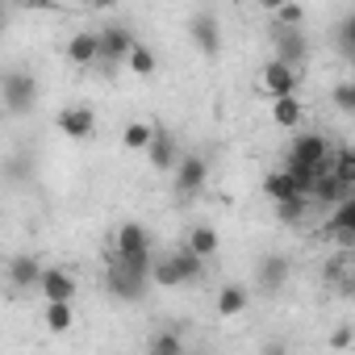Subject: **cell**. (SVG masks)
Returning <instances> with one entry per match:
<instances>
[{"instance_id": "cell-3", "label": "cell", "mask_w": 355, "mask_h": 355, "mask_svg": "<svg viewBox=\"0 0 355 355\" xmlns=\"http://www.w3.org/2000/svg\"><path fill=\"white\" fill-rule=\"evenodd\" d=\"M38 101H42V84H38L34 71L21 67V71H5V76H0V109H5V113L26 117V113L38 109Z\"/></svg>"}, {"instance_id": "cell-22", "label": "cell", "mask_w": 355, "mask_h": 355, "mask_svg": "<svg viewBox=\"0 0 355 355\" xmlns=\"http://www.w3.org/2000/svg\"><path fill=\"white\" fill-rule=\"evenodd\" d=\"M130 76H138V80H150L155 71H159V55L146 46V42H134L130 46V55H125V63H121Z\"/></svg>"}, {"instance_id": "cell-27", "label": "cell", "mask_w": 355, "mask_h": 355, "mask_svg": "<svg viewBox=\"0 0 355 355\" xmlns=\"http://www.w3.org/2000/svg\"><path fill=\"white\" fill-rule=\"evenodd\" d=\"M171 255H175V263H180V276H184V284H197V280H205V272H209V263H205V259H197V255H193V251H184V247H175Z\"/></svg>"}, {"instance_id": "cell-9", "label": "cell", "mask_w": 355, "mask_h": 355, "mask_svg": "<svg viewBox=\"0 0 355 355\" xmlns=\"http://www.w3.org/2000/svg\"><path fill=\"white\" fill-rule=\"evenodd\" d=\"M55 130L67 138V142H88L96 138V113L92 105H63L55 113Z\"/></svg>"}, {"instance_id": "cell-4", "label": "cell", "mask_w": 355, "mask_h": 355, "mask_svg": "<svg viewBox=\"0 0 355 355\" xmlns=\"http://www.w3.org/2000/svg\"><path fill=\"white\" fill-rule=\"evenodd\" d=\"M105 293H109L113 301L138 305V301L150 293V276L130 272V268H121V263H113V259H109V268H105Z\"/></svg>"}, {"instance_id": "cell-23", "label": "cell", "mask_w": 355, "mask_h": 355, "mask_svg": "<svg viewBox=\"0 0 355 355\" xmlns=\"http://www.w3.org/2000/svg\"><path fill=\"white\" fill-rule=\"evenodd\" d=\"M330 175L343 189H355V150L347 142H334V159H330Z\"/></svg>"}, {"instance_id": "cell-33", "label": "cell", "mask_w": 355, "mask_h": 355, "mask_svg": "<svg viewBox=\"0 0 355 355\" xmlns=\"http://www.w3.org/2000/svg\"><path fill=\"white\" fill-rule=\"evenodd\" d=\"M255 355H293V347H288V338H263Z\"/></svg>"}, {"instance_id": "cell-10", "label": "cell", "mask_w": 355, "mask_h": 355, "mask_svg": "<svg viewBox=\"0 0 355 355\" xmlns=\"http://www.w3.org/2000/svg\"><path fill=\"white\" fill-rule=\"evenodd\" d=\"M272 59L284 63V67H293V71H305V63H309V38H305V30H276L272 34Z\"/></svg>"}, {"instance_id": "cell-18", "label": "cell", "mask_w": 355, "mask_h": 355, "mask_svg": "<svg viewBox=\"0 0 355 355\" xmlns=\"http://www.w3.org/2000/svg\"><path fill=\"white\" fill-rule=\"evenodd\" d=\"M272 125L276 130H288V134H297L301 125H305V101L301 96H280V101H272Z\"/></svg>"}, {"instance_id": "cell-12", "label": "cell", "mask_w": 355, "mask_h": 355, "mask_svg": "<svg viewBox=\"0 0 355 355\" xmlns=\"http://www.w3.org/2000/svg\"><path fill=\"white\" fill-rule=\"evenodd\" d=\"M189 38L205 59H218L222 55V21H218V13H209V9L193 13L189 17Z\"/></svg>"}, {"instance_id": "cell-29", "label": "cell", "mask_w": 355, "mask_h": 355, "mask_svg": "<svg viewBox=\"0 0 355 355\" xmlns=\"http://www.w3.org/2000/svg\"><path fill=\"white\" fill-rule=\"evenodd\" d=\"M272 209H276V222H284V226H301V222L309 218V201H305V197L280 201V205H272Z\"/></svg>"}, {"instance_id": "cell-2", "label": "cell", "mask_w": 355, "mask_h": 355, "mask_svg": "<svg viewBox=\"0 0 355 355\" xmlns=\"http://www.w3.org/2000/svg\"><path fill=\"white\" fill-rule=\"evenodd\" d=\"M150 259H155V239L142 222H121L113 230V263L150 276Z\"/></svg>"}, {"instance_id": "cell-13", "label": "cell", "mask_w": 355, "mask_h": 355, "mask_svg": "<svg viewBox=\"0 0 355 355\" xmlns=\"http://www.w3.org/2000/svg\"><path fill=\"white\" fill-rule=\"evenodd\" d=\"M142 155H146V163H150L159 175H171L184 150H180V142H175V134H167V130H159V125H155V138H150V146H146Z\"/></svg>"}, {"instance_id": "cell-20", "label": "cell", "mask_w": 355, "mask_h": 355, "mask_svg": "<svg viewBox=\"0 0 355 355\" xmlns=\"http://www.w3.org/2000/svg\"><path fill=\"white\" fill-rule=\"evenodd\" d=\"M150 288H184V276H180V263H175L171 251L155 255L150 259Z\"/></svg>"}, {"instance_id": "cell-25", "label": "cell", "mask_w": 355, "mask_h": 355, "mask_svg": "<svg viewBox=\"0 0 355 355\" xmlns=\"http://www.w3.org/2000/svg\"><path fill=\"white\" fill-rule=\"evenodd\" d=\"M146 355H189V347L175 330H155L146 338Z\"/></svg>"}, {"instance_id": "cell-7", "label": "cell", "mask_w": 355, "mask_h": 355, "mask_svg": "<svg viewBox=\"0 0 355 355\" xmlns=\"http://www.w3.org/2000/svg\"><path fill=\"white\" fill-rule=\"evenodd\" d=\"M301 76H305V71H293V67H284V63L268 59V63L259 67V80H255V88H259L268 101H280V96H297V92H301Z\"/></svg>"}, {"instance_id": "cell-5", "label": "cell", "mask_w": 355, "mask_h": 355, "mask_svg": "<svg viewBox=\"0 0 355 355\" xmlns=\"http://www.w3.org/2000/svg\"><path fill=\"white\" fill-rule=\"evenodd\" d=\"M205 180H209V159L197 155V150L180 155V163H175V171H171V189H175V197H180V201H193V197L205 189Z\"/></svg>"}, {"instance_id": "cell-30", "label": "cell", "mask_w": 355, "mask_h": 355, "mask_svg": "<svg viewBox=\"0 0 355 355\" xmlns=\"http://www.w3.org/2000/svg\"><path fill=\"white\" fill-rule=\"evenodd\" d=\"M330 101H334V109H338L343 117H351V113H355V80H338L334 92H330Z\"/></svg>"}, {"instance_id": "cell-19", "label": "cell", "mask_w": 355, "mask_h": 355, "mask_svg": "<svg viewBox=\"0 0 355 355\" xmlns=\"http://www.w3.org/2000/svg\"><path fill=\"white\" fill-rule=\"evenodd\" d=\"M247 305H251V288H247V284L230 280V284H222V288H218V301H214L218 318H239Z\"/></svg>"}, {"instance_id": "cell-8", "label": "cell", "mask_w": 355, "mask_h": 355, "mask_svg": "<svg viewBox=\"0 0 355 355\" xmlns=\"http://www.w3.org/2000/svg\"><path fill=\"white\" fill-rule=\"evenodd\" d=\"M96 42H101V59H96V67L113 71V67L125 63V55H130V46H134L138 38H134L130 26H105V30H96Z\"/></svg>"}, {"instance_id": "cell-16", "label": "cell", "mask_w": 355, "mask_h": 355, "mask_svg": "<svg viewBox=\"0 0 355 355\" xmlns=\"http://www.w3.org/2000/svg\"><path fill=\"white\" fill-rule=\"evenodd\" d=\"M180 247L209 263L214 255H222V234H218L209 222H197V226H189V230H184V243H180Z\"/></svg>"}, {"instance_id": "cell-32", "label": "cell", "mask_w": 355, "mask_h": 355, "mask_svg": "<svg viewBox=\"0 0 355 355\" xmlns=\"http://www.w3.org/2000/svg\"><path fill=\"white\" fill-rule=\"evenodd\" d=\"M351 334H355L351 322H338V326L330 330V347H334V351H351Z\"/></svg>"}, {"instance_id": "cell-15", "label": "cell", "mask_w": 355, "mask_h": 355, "mask_svg": "<svg viewBox=\"0 0 355 355\" xmlns=\"http://www.w3.org/2000/svg\"><path fill=\"white\" fill-rule=\"evenodd\" d=\"M63 59H67L71 67H80V71L96 67V59H101V42H96V30H76V34L67 38V46H63Z\"/></svg>"}, {"instance_id": "cell-35", "label": "cell", "mask_w": 355, "mask_h": 355, "mask_svg": "<svg viewBox=\"0 0 355 355\" xmlns=\"http://www.w3.org/2000/svg\"><path fill=\"white\" fill-rule=\"evenodd\" d=\"M0 268H5V251H0Z\"/></svg>"}, {"instance_id": "cell-6", "label": "cell", "mask_w": 355, "mask_h": 355, "mask_svg": "<svg viewBox=\"0 0 355 355\" xmlns=\"http://www.w3.org/2000/svg\"><path fill=\"white\" fill-rule=\"evenodd\" d=\"M322 239H330L338 251H355V193L322 218Z\"/></svg>"}, {"instance_id": "cell-17", "label": "cell", "mask_w": 355, "mask_h": 355, "mask_svg": "<svg viewBox=\"0 0 355 355\" xmlns=\"http://www.w3.org/2000/svg\"><path fill=\"white\" fill-rule=\"evenodd\" d=\"M5 276H9V284L13 288H38V276H42V259L38 255H13V259H5Z\"/></svg>"}, {"instance_id": "cell-1", "label": "cell", "mask_w": 355, "mask_h": 355, "mask_svg": "<svg viewBox=\"0 0 355 355\" xmlns=\"http://www.w3.org/2000/svg\"><path fill=\"white\" fill-rule=\"evenodd\" d=\"M330 159H334V142L322 134V130H309V134H297L288 142V155H284V175L301 189V197L309 193V184L318 175H330Z\"/></svg>"}, {"instance_id": "cell-14", "label": "cell", "mask_w": 355, "mask_h": 355, "mask_svg": "<svg viewBox=\"0 0 355 355\" xmlns=\"http://www.w3.org/2000/svg\"><path fill=\"white\" fill-rule=\"evenodd\" d=\"M288 276H293L288 255L272 251V255H263V259H259V268H255V288H259V293H280V288L288 284Z\"/></svg>"}, {"instance_id": "cell-34", "label": "cell", "mask_w": 355, "mask_h": 355, "mask_svg": "<svg viewBox=\"0 0 355 355\" xmlns=\"http://www.w3.org/2000/svg\"><path fill=\"white\" fill-rule=\"evenodd\" d=\"M5 26H9V9H5V5H0V30H5Z\"/></svg>"}, {"instance_id": "cell-11", "label": "cell", "mask_w": 355, "mask_h": 355, "mask_svg": "<svg viewBox=\"0 0 355 355\" xmlns=\"http://www.w3.org/2000/svg\"><path fill=\"white\" fill-rule=\"evenodd\" d=\"M38 293H42V301H67V305H71L76 293H80V280H76V272L63 268V263H42Z\"/></svg>"}, {"instance_id": "cell-24", "label": "cell", "mask_w": 355, "mask_h": 355, "mask_svg": "<svg viewBox=\"0 0 355 355\" xmlns=\"http://www.w3.org/2000/svg\"><path fill=\"white\" fill-rule=\"evenodd\" d=\"M42 322H46V330H51V334H67V330L76 326V309H71L67 301H46Z\"/></svg>"}, {"instance_id": "cell-21", "label": "cell", "mask_w": 355, "mask_h": 355, "mask_svg": "<svg viewBox=\"0 0 355 355\" xmlns=\"http://www.w3.org/2000/svg\"><path fill=\"white\" fill-rule=\"evenodd\" d=\"M263 197L272 201V205H280V201H293V197H301V189L284 175V167H272V171H263Z\"/></svg>"}, {"instance_id": "cell-31", "label": "cell", "mask_w": 355, "mask_h": 355, "mask_svg": "<svg viewBox=\"0 0 355 355\" xmlns=\"http://www.w3.org/2000/svg\"><path fill=\"white\" fill-rule=\"evenodd\" d=\"M351 30H355V13H347L343 26H338V46H343L347 59H355V38H351Z\"/></svg>"}, {"instance_id": "cell-28", "label": "cell", "mask_w": 355, "mask_h": 355, "mask_svg": "<svg viewBox=\"0 0 355 355\" xmlns=\"http://www.w3.org/2000/svg\"><path fill=\"white\" fill-rule=\"evenodd\" d=\"M276 17V30H305V5H268Z\"/></svg>"}, {"instance_id": "cell-26", "label": "cell", "mask_w": 355, "mask_h": 355, "mask_svg": "<svg viewBox=\"0 0 355 355\" xmlns=\"http://www.w3.org/2000/svg\"><path fill=\"white\" fill-rule=\"evenodd\" d=\"M150 138H155V125H150V121H125V125H121V146L134 150V155L146 150Z\"/></svg>"}]
</instances>
